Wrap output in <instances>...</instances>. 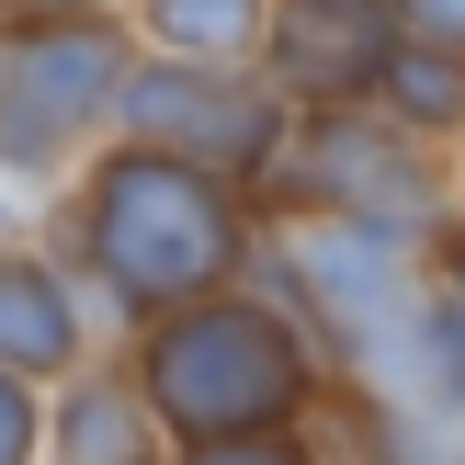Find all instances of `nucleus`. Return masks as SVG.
<instances>
[{
  "instance_id": "obj_1",
  "label": "nucleus",
  "mask_w": 465,
  "mask_h": 465,
  "mask_svg": "<svg viewBox=\"0 0 465 465\" xmlns=\"http://www.w3.org/2000/svg\"><path fill=\"white\" fill-rule=\"evenodd\" d=\"M159 409H171L193 443H262L272 420H295L307 398V341L284 330L272 307H204L159 341L148 363Z\"/></svg>"
},
{
  "instance_id": "obj_2",
  "label": "nucleus",
  "mask_w": 465,
  "mask_h": 465,
  "mask_svg": "<svg viewBox=\"0 0 465 465\" xmlns=\"http://www.w3.org/2000/svg\"><path fill=\"white\" fill-rule=\"evenodd\" d=\"M91 239H103V272L125 295H204L239 262V216H227L216 171H182V159H125V171H103Z\"/></svg>"
},
{
  "instance_id": "obj_3",
  "label": "nucleus",
  "mask_w": 465,
  "mask_h": 465,
  "mask_svg": "<svg viewBox=\"0 0 465 465\" xmlns=\"http://www.w3.org/2000/svg\"><path fill=\"white\" fill-rule=\"evenodd\" d=\"M307 193H330V216L398 227V239H420V227L443 216V182H431V159L409 148V136L386 125L375 103H341L330 125L307 136Z\"/></svg>"
},
{
  "instance_id": "obj_4",
  "label": "nucleus",
  "mask_w": 465,
  "mask_h": 465,
  "mask_svg": "<svg viewBox=\"0 0 465 465\" xmlns=\"http://www.w3.org/2000/svg\"><path fill=\"white\" fill-rule=\"evenodd\" d=\"M103 91H114V35H91V23H45L35 45H12V57H0L12 136H35V148H57V136L80 125Z\"/></svg>"
},
{
  "instance_id": "obj_5",
  "label": "nucleus",
  "mask_w": 465,
  "mask_h": 465,
  "mask_svg": "<svg viewBox=\"0 0 465 465\" xmlns=\"http://www.w3.org/2000/svg\"><path fill=\"white\" fill-rule=\"evenodd\" d=\"M136 136H159V148L182 159V171H204V159H227V171H250V159L272 148V103H250V91L227 80H136Z\"/></svg>"
},
{
  "instance_id": "obj_6",
  "label": "nucleus",
  "mask_w": 465,
  "mask_h": 465,
  "mask_svg": "<svg viewBox=\"0 0 465 465\" xmlns=\"http://www.w3.org/2000/svg\"><path fill=\"white\" fill-rule=\"evenodd\" d=\"M375 114L409 136H454L465 125V57H431V45H386L375 68Z\"/></svg>"
},
{
  "instance_id": "obj_7",
  "label": "nucleus",
  "mask_w": 465,
  "mask_h": 465,
  "mask_svg": "<svg viewBox=\"0 0 465 465\" xmlns=\"http://www.w3.org/2000/svg\"><path fill=\"white\" fill-rule=\"evenodd\" d=\"M0 363H68V307L45 272H0Z\"/></svg>"
},
{
  "instance_id": "obj_8",
  "label": "nucleus",
  "mask_w": 465,
  "mask_h": 465,
  "mask_svg": "<svg viewBox=\"0 0 465 465\" xmlns=\"http://www.w3.org/2000/svg\"><path fill=\"white\" fill-rule=\"evenodd\" d=\"M57 454H68V465H148V420H136L114 386H80V398H68Z\"/></svg>"
},
{
  "instance_id": "obj_9",
  "label": "nucleus",
  "mask_w": 465,
  "mask_h": 465,
  "mask_svg": "<svg viewBox=\"0 0 465 465\" xmlns=\"http://www.w3.org/2000/svg\"><path fill=\"white\" fill-rule=\"evenodd\" d=\"M159 35L193 57H239V45H262V0H159Z\"/></svg>"
},
{
  "instance_id": "obj_10",
  "label": "nucleus",
  "mask_w": 465,
  "mask_h": 465,
  "mask_svg": "<svg viewBox=\"0 0 465 465\" xmlns=\"http://www.w3.org/2000/svg\"><path fill=\"white\" fill-rule=\"evenodd\" d=\"M398 45H431V57H465V0H386Z\"/></svg>"
},
{
  "instance_id": "obj_11",
  "label": "nucleus",
  "mask_w": 465,
  "mask_h": 465,
  "mask_svg": "<svg viewBox=\"0 0 465 465\" xmlns=\"http://www.w3.org/2000/svg\"><path fill=\"white\" fill-rule=\"evenodd\" d=\"M431 295H443V318H454V341H465V216L443 227V284H431Z\"/></svg>"
},
{
  "instance_id": "obj_12",
  "label": "nucleus",
  "mask_w": 465,
  "mask_h": 465,
  "mask_svg": "<svg viewBox=\"0 0 465 465\" xmlns=\"http://www.w3.org/2000/svg\"><path fill=\"white\" fill-rule=\"evenodd\" d=\"M193 465H307V454H295V443H204Z\"/></svg>"
},
{
  "instance_id": "obj_13",
  "label": "nucleus",
  "mask_w": 465,
  "mask_h": 465,
  "mask_svg": "<svg viewBox=\"0 0 465 465\" xmlns=\"http://www.w3.org/2000/svg\"><path fill=\"white\" fill-rule=\"evenodd\" d=\"M23 443H35V420H23V386L0 375V465H23Z\"/></svg>"
},
{
  "instance_id": "obj_14",
  "label": "nucleus",
  "mask_w": 465,
  "mask_h": 465,
  "mask_svg": "<svg viewBox=\"0 0 465 465\" xmlns=\"http://www.w3.org/2000/svg\"><path fill=\"white\" fill-rule=\"evenodd\" d=\"M307 12H352V0H307Z\"/></svg>"
}]
</instances>
